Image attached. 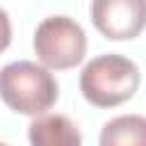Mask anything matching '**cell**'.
<instances>
[{"mask_svg": "<svg viewBox=\"0 0 146 146\" xmlns=\"http://www.w3.org/2000/svg\"><path fill=\"white\" fill-rule=\"evenodd\" d=\"M30 144L34 146H80L82 135L75 123L64 114H39L27 130Z\"/></svg>", "mask_w": 146, "mask_h": 146, "instance_id": "cell-5", "label": "cell"}, {"mask_svg": "<svg viewBox=\"0 0 146 146\" xmlns=\"http://www.w3.org/2000/svg\"><path fill=\"white\" fill-rule=\"evenodd\" d=\"M139 68L123 55L94 57L80 73V91L96 107H116L130 100L139 89Z\"/></svg>", "mask_w": 146, "mask_h": 146, "instance_id": "cell-2", "label": "cell"}, {"mask_svg": "<svg viewBox=\"0 0 146 146\" xmlns=\"http://www.w3.org/2000/svg\"><path fill=\"white\" fill-rule=\"evenodd\" d=\"M91 21L110 41H130L146 27V0H91Z\"/></svg>", "mask_w": 146, "mask_h": 146, "instance_id": "cell-4", "label": "cell"}, {"mask_svg": "<svg viewBox=\"0 0 146 146\" xmlns=\"http://www.w3.org/2000/svg\"><path fill=\"white\" fill-rule=\"evenodd\" d=\"M0 94L9 110L25 116H39L57 103L59 84L46 64L18 59L2 68Z\"/></svg>", "mask_w": 146, "mask_h": 146, "instance_id": "cell-1", "label": "cell"}, {"mask_svg": "<svg viewBox=\"0 0 146 146\" xmlns=\"http://www.w3.org/2000/svg\"><path fill=\"white\" fill-rule=\"evenodd\" d=\"M100 146H146V116L123 114L103 125Z\"/></svg>", "mask_w": 146, "mask_h": 146, "instance_id": "cell-6", "label": "cell"}, {"mask_svg": "<svg viewBox=\"0 0 146 146\" xmlns=\"http://www.w3.org/2000/svg\"><path fill=\"white\" fill-rule=\"evenodd\" d=\"M34 52L41 64L55 71L78 66L87 55V34L82 25L68 16H48L36 25Z\"/></svg>", "mask_w": 146, "mask_h": 146, "instance_id": "cell-3", "label": "cell"}]
</instances>
